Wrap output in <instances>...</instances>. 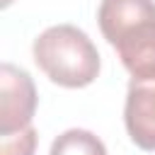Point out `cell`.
I'll return each instance as SVG.
<instances>
[{"instance_id": "1", "label": "cell", "mask_w": 155, "mask_h": 155, "mask_svg": "<svg viewBox=\"0 0 155 155\" xmlns=\"http://www.w3.org/2000/svg\"><path fill=\"white\" fill-rule=\"evenodd\" d=\"M97 22L133 80H155V2L102 0Z\"/></svg>"}, {"instance_id": "2", "label": "cell", "mask_w": 155, "mask_h": 155, "mask_svg": "<svg viewBox=\"0 0 155 155\" xmlns=\"http://www.w3.org/2000/svg\"><path fill=\"white\" fill-rule=\"evenodd\" d=\"M36 65L61 87H87L99 75V51L92 39L73 24L44 29L31 46Z\"/></svg>"}, {"instance_id": "3", "label": "cell", "mask_w": 155, "mask_h": 155, "mask_svg": "<svg viewBox=\"0 0 155 155\" xmlns=\"http://www.w3.org/2000/svg\"><path fill=\"white\" fill-rule=\"evenodd\" d=\"M36 111V87L27 70L0 65V136H12L29 128Z\"/></svg>"}, {"instance_id": "4", "label": "cell", "mask_w": 155, "mask_h": 155, "mask_svg": "<svg viewBox=\"0 0 155 155\" xmlns=\"http://www.w3.org/2000/svg\"><path fill=\"white\" fill-rule=\"evenodd\" d=\"M124 124L140 150H155V80H131L124 107Z\"/></svg>"}, {"instance_id": "5", "label": "cell", "mask_w": 155, "mask_h": 155, "mask_svg": "<svg viewBox=\"0 0 155 155\" xmlns=\"http://www.w3.org/2000/svg\"><path fill=\"white\" fill-rule=\"evenodd\" d=\"M48 155H107V148L92 131L68 128L51 143Z\"/></svg>"}, {"instance_id": "6", "label": "cell", "mask_w": 155, "mask_h": 155, "mask_svg": "<svg viewBox=\"0 0 155 155\" xmlns=\"http://www.w3.org/2000/svg\"><path fill=\"white\" fill-rule=\"evenodd\" d=\"M36 150V131L29 126L12 136H0V155H34Z\"/></svg>"}, {"instance_id": "7", "label": "cell", "mask_w": 155, "mask_h": 155, "mask_svg": "<svg viewBox=\"0 0 155 155\" xmlns=\"http://www.w3.org/2000/svg\"><path fill=\"white\" fill-rule=\"evenodd\" d=\"M7 5H12V0H2V7H7Z\"/></svg>"}]
</instances>
